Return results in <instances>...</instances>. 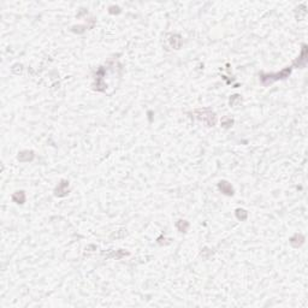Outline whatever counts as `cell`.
I'll use <instances>...</instances> for the list:
<instances>
[{
	"label": "cell",
	"instance_id": "obj_1",
	"mask_svg": "<svg viewBox=\"0 0 308 308\" xmlns=\"http://www.w3.org/2000/svg\"><path fill=\"white\" fill-rule=\"evenodd\" d=\"M219 188L224 191L225 194H227V195H232V194H234V193H232V188H231V185H229L226 182H220Z\"/></svg>",
	"mask_w": 308,
	"mask_h": 308
}]
</instances>
